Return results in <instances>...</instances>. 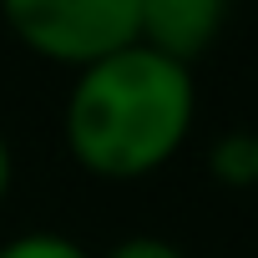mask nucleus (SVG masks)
<instances>
[{"instance_id": "1", "label": "nucleus", "mask_w": 258, "mask_h": 258, "mask_svg": "<svg viewBox=\"0 0 258 258\" xmlns=\"http://www.w3.org/2000/svg\"><path fill=\"white\" fill-rule=\"evenodd\" d=\"M198 116L192 66L132 41L76 71L66 96V152L101 182H137L167 167Z\"/></svg>"}, {"instance_id": "2", "label": "nucleus", "mask_w": 258, "mask_h": 258, "mask_svg": "<svg viewBox=\"0 0 258 258\" xmlns=\"http://www.w3.org/2000/svg\"><path fill=\"white\" fill-rule=\"evenodd\" d=\"M11 36L66 71H81L137 41V0H0Z\"/></svg>"}, {"instance_id": "3", "label": "nucleus", "mask_w": 258, "mask_h": 258, "mask_svg": "<svg viewBox=\"0 0 258 258\" xmlns=\"http://www.w3.org/2000/svg\"><path fill=\"white\" fill-rule=\"evenodd\" d=\"M233 0H137V41L177 66H198L228 31Z\"/></svg>"}, {"instance_id": "4", "label": "nucleus", "mask_w": 258, "mask_h": 258, "mask_svg": "<svg viewBox=\"0 0 258 258\" xmlns=\"http://www.w3.org/2000/svg\"><path fill=\"white\" fill-rule=\"evenodd\" d=\"M208 172L223 187H253V177H258V142H253V132L218 137L213 152H208Z\"/></svg>"}, {"instance_id": "5", "label": "nucleus", "mask_w": 258, "mask_h": 258, "mask_svg": "<svg viewBox=\"0 0 258 258\" xmlns=\"http://www.w3.org/2000/svg\"><path fill=\"white\" fill-rule=\"evenodd\" d=\"M0 258H91V253L66 233H16L11 243H0Z\"/></svg>"}, {"instance_id": "6", "label": "nucleus", "mask_w": 258, "mask_h": 258, "mask_svg": "<svg viewBox=\"0 0 258 258\" xmlns=\"http://www.w3.org/2000/svg\"><path fill=\"white\" fill-rule=\"evenodd\" d=\"M101 258H187L177 243H167V238H157V233H137V238H121L111 253H101Z\"/></svg>"}, {"instance_id": "7", "label": "nucleus", "mask_w": 258, "mask_h": 258, "mask_svg": "<svg viewBox=\"0 0 258 258\" xmlns=\"http://www.w3.org/2000/svg\"><path fill=\"white\" fill-rule=\"evenodd\" d=\"M11 177H16V162H11V142L0 137V203H6V192H11Z\"/></svg>"}, {"instance_id": "8", "label": "nucleus", "mask_w": 258, "mask_h": 258, "mask_svg": "<svg viewBox=\"0 0 258 258\" xmlns=\"http://www.w3.org/2000/svg\"><path fill=\"white\" fill-rule=\"evenodd\" d=\"M253 142H258V126H253ZM253 192H258V177H253Z\"/></svg>"}]
</instances>
